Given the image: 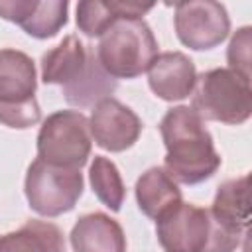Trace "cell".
Segmentation results:
<instances>
[{
    "label": "cell",
    "instance_id": "cell-1",
    "mask_svg": "<svg viewBox=\"0 0 252 252\" xmlns=\"http://www.w3.org/2000/svg\"><path fill=\"white\" fill-rule=\"evenodd\" d=\"M159 134L165 146L163 169L175 183H203L220 167V156L215 150L213 136L193 108H169L159 122Z\"/></svg>",
    "mask_w": 252,
    "mask_h": 252
},
{
    "label": "cell",
    "instance_id": "cell-2",
    "mask_svg": "<svg viewBox=\"0 0 252 252\" xmlns=\"http://www.w3.org/2000/svg\"><path fill=\"white\" fill-rule=\"evenodd\" d=\"M41 81L45 85H59L67 104L77 108L94 106L112 96L118 87V81L100 67L94 49L73 33L43 53Z\"/></svg>",
    "mask_w": 252,
    "mask_h": 252
},
{
    "label": "cell",
    "instance_id": "cell-3",
    "mask_svg": "<svg viewBox=\"0 0 252 252\" xmlns=\"http://www.w3.org/2000/svg\"><path fill=\"white\" fill-rule=\"evenodd\" d=\"M156 234L163 252H234L246 236L220 224L209 209L183 201L156 220Z\"/></svg>",
    "mask_w": 252,
    "mask_h": 252
},
{
    "label": "cell",
    "instance_id": "cell-4",
    "mask_svg": "<svg viewBox=\"0 0 252 252\" xmlns=\"http://www.w3.org/2000/svg\"><path fill=\"white\" fill-rule=\"evenodd\" d=\"M94 55L112 79H136L156 59L158 39L142 18H120L98 37Z\"/></svg>",
    "mask_w": 252,
    "mask_h": 252
},
{
    "label": "cell",
    "instance_id": "cell-5",
    "mask_svg": "<svg viewBox=\"0 0 252 252\" xmlns=\"http://www.w3.org/2000/svg\"><path fill=\"white\" fill-rule=\"evenodd\" d=\"M191 108L211 122L238 126L252 114L250 79L230 69H211L197 75Z\"/></svg>",
    "mask_w": 252,
    "mask_h": 252
},
{
    "label": "cell",
    "instance_id": "cell-6",
    "mask_svg": "<svg viewBox=\"0 0 252 252\" xmlns=\"http://www.w3.org/2000/svg\"><path fill=\"white\" fill-rule=\"evenodd\" d=\"M35 89L32 57L20 49H0V124L16 130L35 126L41 120Z\"/></svg>",
    "mask_w": 252,
    "mask_h": 252
},
{
    "label": "cell",
    "instance_id": "cell-7",
    "mask_svg": "<svg viewBox=\"0 0 252 252\" xmlns=\"http://www.w3.org/2000/svg\"><path fill=\"white\" fill-rule=\"evenodd\" d=\"M91 146L89 118L79 110H57L41 122L37 158L49 165L81 169L91 158Z\"/></svg>",
    "mask_w": 252,
    "mask_h": 252
},
{
    "label": "cell",
    "instance_id": "cell-8",
    "mask_svg": "<svg viewBox=\"0 0 252 252\" xmlns=\"http://www.w3.org/2000/svg\"><path fill=\"white\" fill-rule=\"evenodd\" d=\"M83 173L81 169L55 167L35 158L24 181V193L32 211L41 217L53 219L75 209L83 195Z\"/></svg>",
    "mask_w": 252,
    "mask_h": 252
},
{
    "label": "cell",
    "instance_id": "cell-9",
    "mask_svg": "<svg viewBox=\"0 0 252 252\" xmlns=\"http://www.w3.org/2000/svg\"><path fill=\"white\" fill-rule=\"evenodd\" d=\"M173 26L179 41L193 49L205 51L220 45L230 32L226 8L213 0H189L175 4Z\"/></svg>",
    "mask_w": 252,
    "mask_h": 252
},
{
    "label": "cell",
    "instance_id": "cell-10",
    "mask_svg": "<svg viewBox=\"0 0 252 252\" xmlns=\"http://www.w3.org/2000/svg\"><path fill=\"white\" fill-rule=\"evenodd\" d=\"M89 132L98 148L118 154L138 142L142 134V120L130 106L108 96L93 106Z\"/></svg>",
    "mask_w": 252,
    "mask_h": 252
},
{
    "label": "cell",
    "instance_id": "cell-11",
    "mask_svg": "<svg viewBox=\"0 0 252 252\" xmlns=\"http://www.w3.org/2000/svg\"><path fill=\"white\" fill-rule=\"evenodd\" d=\"M65 0H0V18L20 26L35 39H49L67 26Z\"/></svg>",
    "mask_w": 252,
    "mask_h": 252
},
{
    "label": "cell",
    "instance_id": "cell-12",
    "mask_svg": "<svg viewBox=\"0 0 252 252\" xmlns=\"http://www.w3.org/2000/svg\"><path fill=\"white\" fill-rule=\"evenodd\" d=\"M195 83V63L181 51L158 53L148 69V85L152 93L165 102L187 98L193 93Z\"/></svg>",
    "mask_w": 252,
    "mask_h": 252
},
{
    "label": "cell",
    "instance_id": "cell-13",
    "mask_svg": "<svg viewBox=\"0 0 252 252\" xmlns=\"http://www.w3.org/2000/svg\"><path fill=\"white\" fill-rule=\"evenodd\" d=\"M71 246L75 252H126V236L122 226L106 213L83 215L71 234Z\"/></svg>",
    "mask_w": 252,
    "mask_h": 252
},
{
    "label": "cell",
    "instance_id": "cell-14",
    "mask_svg": "<svg viewBox=\"0 0 252 252\" xmlns=\"http://www.w3.org/2000/svg\"><path fill=\"white\" fill-rule=\"evenodd\" d=\"M154 8V4L142 2H98V0H83L77 4V28L87 37H100L116 20L120 18H142Z\"/></svg>",
    "mask_w": 252,
    "mask_h": 252
},
{
    "label": "cell",
    "instance_id": "cell-15",
    "mask_svg": "<svg viewBox=\"0 0 252 252\" xmlns=\"http://www.w3.org/2000/svg\"><path fill=\"white\" fill-rule=\"evenodd\" d=\"M138 209L148 217L158 220L177 203H181V189L179 185L167 175L163 167H150L146 169L134 187Z\"/></svg>",
    "mask_w": 252,
    "mask_h": 252
},
{
    "label": "cell",
    "instance_id": "cell-16",
    "mask_svg": "<svg viewBox=\"0 0 252 252\" xmlns=\"http://www.w3.org/2000/svg\"><path fill=\"white\" fill-rule=\"evenodd\" d=\"M248 175L226 179L219 185L215 201L209 213L224 226L246 234L250 224V199H248Z\"/></svg>",
    "mask_w": 252,
    "mask_h": 252
},
{
    "label": "cell",
    "instance_id": "cell-17",
    "mask_svg": "<svg viewBox=\"0 0 252 252\" xmlns=\"http://www.w3.org/2000/svg\"><path fill=\"white\" fill-rule=\"evenodd\" d=\"M0 252H65V238L53 222L28 220L18 230L0 236Z\"/></svg>",
    "mask_w": 252,
    "mask_h": 252
},
{
    "label": "cell",
    "instance_id": "cell-18",
    "mask_svg": "<svg viewBox=\"0 0 252 252\" xmlns=\"http://www.w3.org/2000/svg\"><path fill=\"white\" fill-rule=\"evenodd\" d=\"M89 181L93 187V193L96 199L110 209L112 213H118L124 205L126 187L122 181V175L116 167V163L104 156H94L91 167H89Z\"/></svg>",
    "mask_w": 252,
    "mask_h": 252
},
{
    "label": "cell",
    "instance_id": "cell-19",
    "mask_svg": "<svg viewBox=\"0 0 252 252\" xmlns=\"http://www.w3.org/2000/svg\"><path fill=\"white\" fill-rule=\"evenodd\" d=\"M250 43H252V30L244 26L236 30L226 51L228 69L242 75L244 79H250Z\"/></svg>",
    "mask_w": 252,
    "mask_h": 252
}]
</instances>
